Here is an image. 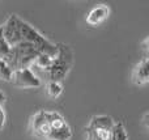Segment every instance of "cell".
<instances>
[{
	"instance_id": "1",
	"label": "cell",
	"mask_w": 149,
	"mask_h": 140,
	"mask_svg": "<svg viewBox=\"0 0 149 140\" xmlns=\"http://www.w3.org/2000/svg\"><path fill=\"white\" fill-rule=\"evenodd\" d=\"M73 64V52L71 50L70 46L64 43H58V54L54 56L51 64L38 75V77L41 79V76L43 75L49 81H55V83H62L67 75L70 73L71 68Z\"/></svg>"
},
{
	"instance_id": "2",
	"label": "cell",
	"mask_w": 149,
	"mask_h": 140,
	"mask_svg": "<svg viewBox=\"0 0 149 140\" xmlns=\"http://www.w3.org/2000/svg\"><path fill=\"white\" fill-rule=\"evenodd\" d=\"M114 125L109 115H93L85 127V140H113Z\"/></svg>"
},
{
	"instance_id": "3",
	"label": "cell",
	"mask_w": 149,
	"mask_h": 140,
	"mask_svg": "<svg viewBox=\"0 0 149 140\" xmlns=\"http://www.w3.org/2000/svg\"><path fill=\"white\" fill-rule=\"evenodd\" d=\"M29 131L36 138L47 140L51 128H50V122L46 110H38L31 115L30 120H29Z\"/></svg>"
},
{
	"instance_id": "4",
	"label": "cell",
	"mask_w": 149,
	"mask_h": 140,
	"mask_svg": "<svg viewBox=\"0 0 149 140\" xmlns=\"http://www.w3.org/2000/svg\"><path fill=\"white\" fill-rule=\"evenodd\" d=\"M10 84H13L17 88H39L42 85V81L30 68H25V70H18L12 71L10 75Z\"/></svg>"
},
{
	"instance_id": "5",
	"label": "cell",
	"mask_w": 149,
	"mask_h": 140,
	"mask_svg": "<svg viewBox=\"0 0 149 140\" xmlns=\"http://www.w3.org/2000/svg\"><path fill=\"white\" fill-rule=\"evenodd\" d=\"M131 81L136 86H144L149 83V64L148 56H144L136 63L131 72Z\"/></svg>"
},
{
	"instance_id": "6",
	"label": "cell",
	"mask_w": 149,
	"mask_h": 140,
	"mask_svg": "<svg viewBox=\"0 0 149 140\" xmlns=\"http://www.w3.org/2000/svg\"><path fill=\"white\" fill-rule=\"evenodd\" d=\"M110 7L106 4H97L88 12L86 15V24L90 26H98L105 22L110 17Z\"/></svg>"
},
{
	"instance_id": "7",
	"label": "cell",
	"mask_w": 149,
	"mask_h": 140,
	"mask_svg": "<svg viewBox=\"0 0 149 140\" xmlns=\"http://www.w3.org/2000/svg\"><path fill=\"white\" fill-rule=\"evenodd\" d=\"M46 92L49 97L51 98H58L63 93V85L62 83H55V81H49L46 84Z\"/></svg>"
},
{
	"instance_id": "8",
	"label": "cell",
	"mask_w": 149,
	"mask_h": 140,
	"mask_svg": "<svg viewBox=\"0 0 149 140\" xmlns=\"http://www.w3.org/2000/svg\"><path fill=\"white\" fill-rule=\"evenodd\" d=\"M113 140H128V134L122 122H115L113 128Z\"/></svg>"
},
{
	"instance_id": "9",
	"label": "cell",
	"mask_w": 149,
	"mask_h": 140,
	"mask_svg": "<svg viewBox=\"0 0 149 140\" xmlns=\"http://www.w3.org/2000/svg\"><path fill=\"white\" fill-rule=\"evenodd\" d=\"M9 52H10V47L8 46V43L5 42L4 37H3V34H1V30H0V60L7 62L8 56H9Z\"/></svg>"
},
{
	"instance_id": "10",
	"label": "cell",
	"mask_w": 149,
	"mask_h": 140,
	"mask_svg": "<svg viewBox=\"0 0 149 140\" xmlns=\"http://www.w3.org/2000/svg\"><path fill=\"white\" fill-rule=\"evenodd\" d=\"M4 104H5V94L0 91V130H3L7 122V113L4 109Z\"/></svg>"
},
{
	"instance_id": "11",
	"label": "cell",
	"mask_w": 149,
	"mask_h": 140,
	"mask_svg": "<svg viewBox=\"0 0 149 140\" xmlns=\"http://www.w3.org/2000/svg\"><path fill=\"white\" fill-rule=\"evenodd\" d=\"M10 75H12V71L9 70V67L7 65V63L3 62V60H0V80L9 83Z\"/></svg>"
},
{
	"instance_id": "12",
	"label": "cell",
	"mask_w": 149,
	"mask_h": 140,
	"mask_svg": "<svg viewBox=\"0 0 149 140\" xmlns=\"http://www.w3.org/2000/svg\"><path fill=\"white\" fill-rule=\"evenodd\" d=\"M148 42H149V38L145 37L144 41L141 42V50L145 52V56H148Z\"/></svg>"
},
{
	"instance_id": "13",
	"label": "cell",
	"mask_w": 149,
	"mask_h": 140,
	"mask_svg": "<svg viewBox=\"0 0 149 140\" xmlns=\"http://www.w3.org/2000/svg\"><path fill=\"white\" fill-rule=\"evenodd\" d=\"M148 117H149V113L148 111H145L144 113V115H143V123H144V127L147 128H149V125H148Z\"/></svg>"
}]
</instances>
